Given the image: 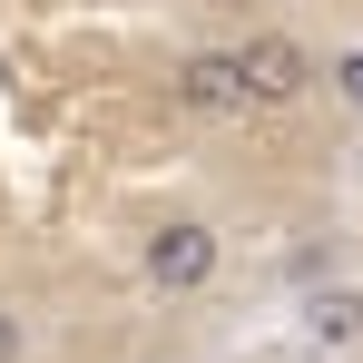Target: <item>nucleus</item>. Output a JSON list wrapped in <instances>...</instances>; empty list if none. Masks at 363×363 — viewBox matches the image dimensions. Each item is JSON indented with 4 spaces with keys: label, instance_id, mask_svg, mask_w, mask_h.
Instances as JSON below:
<instances>
[{
    "label": "nucleus",
    "instance_id": "f257e3e1",
    "mask_svg": "<svg viewBox=\"0 0 363 363\" xmlns=\"http://www.w3.org/2000/svg\"><path fill=\"white\" fill-rule=\"evenodd\" d=\"M216 265H226V236H216L206 216H167V226H147V245H138V275H147L157 295L216 285Z\"/></svg>",
    "mask_w": 363,
    "mask_h": 363
},
{
    "label": "nucleus",
    "instance_id": "f03ea898",
    "mask_svg": "<svg viewBox=\"0 0 363 363\" xmlns=\"http://www.w3.org/2000/svg\"><path fill=\"white\" fill-rule=\"evenodd\" d=\"M236 60H245L255 108H295L304 89L324 79V69H314V50H304V40H285V30H245V40H236Z\"/></svg>",
    "mask_w": 363,
    "mask_h": 363
},
{
    "label": "nucleus",
    "instance_id": "7ed1b4c3",
    "mask_svg": "<svg viewBox=\"0 0 363 363\" xmlns=\"http://www.w3.org/2000/svg\"><path fill=\"white\" fill-rule=\"evenodd\" d=\"M167 89H177L186 118H245V108H255V89H245V60H236V50H186Z\"/></svg>",
    "mask_w": 363,
    "mask_h": 363
},
{
    "label": "nucleus",
    "instance_id": "20e7f679",
    "mask_svg": "<svg viewBox=\"0 0 363 363\" xmlns=\"http://www.w3.org/2000/svg\"><path fill=\"white\" fill-rule=\"evenodd\" d=\"M304 334H314V344H354V334H363V295H354V285L314 295V304H304Z\"/></svg>",
    "mask_w": 363,
    "mask_h": 363
},
{
    "label": "nucleus",
    "instance_id": "39448f33",
    "mask_svg": "<svg viewBox=\"0 0 363 363\" xmlns=\"http://www.w3.org/2000/svg\"><path fill=\"white\" fill-rule=\"evenodd\" d=\"M30 354V314H20V304H0V363H20Z\"/></svg>",
    "mask_w": 363,
    "mask_h": 363
},
{
    "label": "nucleus",
    "instance_id": "423d86ee",
    "mask_svg": "<svg viewBox=\"0 0 363 363\" xmlns=\"http://www.w3.org/2000/svg\"><path fill=\"white\" fill-rule=\"evenodd\" d=\"M334 99H354V108H363V50H344V60H334Z\"/></svg>",
    "mask_w": 363,
    "mask_h": 363
}]
</instances>
